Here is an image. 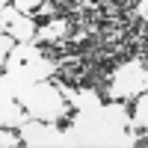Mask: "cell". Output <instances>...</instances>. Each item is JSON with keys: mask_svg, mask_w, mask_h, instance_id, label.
Wrapping results in <instances>:
<instances>
[{"mask_svg": "<svg viewBox=\"0 0 148 148\" xmlns=\"http://www.w3.org/2000/svg\"><path fill=\"white\" fill-rule=\"evenodd\" d=\"M136 15L142 21H148V0H139V6H136Z\"/></svg>", "mask_w": 148, "mask_h": 148, "instance_id": "52a82bcc", "label": "cell"}, {"mask_svg": "<svg viewBox=\"0 0 148 148\" xmlns=\"http://www.w3.org/2000/svg\"><path fill=\"white\" fill-rule=\"evenodd\" d=\"M127 133H133L139 142H148V92H142L136 101H130Z\"/></svg>", "mask_w": 148, "mask_h": 148, "instance_id": "277c9868", "label": "cell"}, {"mask_svg": "<svg viewBox=\"0 0 148 148\" xmlns=\"http://www.w3.org/2000/svg\"><path fill=\"white\" fill-rule=\"evenodd\" d=\"M27 110H24V104L18 101V98L15 95H3V127H24V125H27Z\"/></svg>", "mask_w": 148, "mask_h": 148, "instance_id": "8992f818", "label": "cell"}, {"mask_svg": "<svg viewBox=\"0 0 148 148\" xmlns=\"http://www.w3.org/2000/svg\"><path fill=\"white\" fill-rule=\"evenodd\" d=\"M15 98L24 104L30 119L39 121H53V125H62V121L71 119V101L65 98V92L53 86L51 80H30L24 83L21 89L15 92Z\"/></svg>", "mask_w": 148, "mask_h": 148, "instance_id": "6da1fadb", "label": "cell"}, {"mask_svg": "<svg viewBox=\"0 0 148 148\" xmlns=\"http://www.w3.org/2000/svg\"><path fill=\"white\" fill-rule=\"evenodd\" d=\"M148 92V65L142 59H127V62L116 65L107 77V89L104 95L116 104H130L136 98Z\"/></svg>", "mask_w": 148, "mask_h": 148, "instance_id": "7a4b0ae2", "label": "cell"}, {"mask_svg": "<svg viewBox=\"0 0 148 148\" xmlns=\"http://www.w3.org/2000/svg\"><path fill=\"white\" fill-rule=\"evenodd\" d=\"M3 33H12L21 45H36L39 24L33 15H24L15 3H3Z\"/></svg>", "mask_w": 148, "mask_h": 148, "instance_id": "3957f363", "label": "cell"}, {"mask_svg": "<svg viewBox=\"0 0 148 148\" xmlns=\"http://www.w3.org/2000/svg\"><path fill=\"white\" fill-rule=\"evenodd\" d=\"M71 36V24L65 18H47L42 27H39V36H36V45H53V42H65Z\"/></svg>", "mask_w": 148, "mask_h": 148, "instance_id": "5b68a950", "label": "cell"}]
</instances>
